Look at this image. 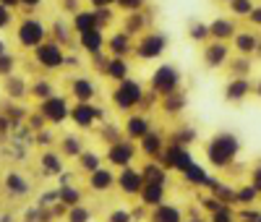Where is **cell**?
<instances>
[{"label":"cell","instance_id":"6da1fadb","mask_svg":"<svg viewBox=\"0 0 261 222\" xmlns=\"http://www.w3.org/2000/svg\"><path fill=\"white\" fill-rule=\"evenodd\" d=\"M241 139L230 131H220L206 141V160L212 167H220V170H227L230 165H235V157L241 152Z\"/></svg>","mask_w":261,"mask_h":222},{"label":"cell","instance_id":"7a4b0ae2","mask_svg":"<svg viewBox=\"0 0 261 222\" xmlns=\"http://www.w3.org/2000/svg\"><path fill=\"white\" fill-rule=\"evenodd\" d=\"M144 84L139 79H123V81H115L113 86V92H110V105L118 110V113L128 115V113H134V110H139L141 105V97H144Z\"/></svg>","mask_w":261,"mask_h":222},{"label":"cell","instance_id":"3957f363","mask_svg":"<svg viewBox=\"0 0 261 222\" xmlns=\"http://www.w3.org/2000/svg\"><path fill=\"white\" fill-rule=\"evenodd\" d=\"M167 44H170V39H167L165 32L151 29V32L139 34V39H134V53L130 55H134L136 60H141V63L160 60L165 55V50H167Z\"/></svg>","mask_w":261,"mask_h":222},{"label":"cell","instance_id":"277c9868","mask_svg":"<svg viewBox=\"0 0 261 222\" xmlns=\"http://www.w3.org/2000/svg\"><path fill=\"white\" fill-rule=\"evenodd\" d=\"M180 84H183V73H180L178 65H172V63H160L157 68L151 71V76H149V89L157 97L178 92Z\"/></svg>","mask_w":261,"mask_h":222},{"label":"cell","instance_id":"5b68a950","mask_svg":"<svg viewBox=\"0 0 261 222\" xmlns=\"http://www.w3.org/2000/svg\"><path fill=\"white\" fill-rule=\"evenodd\" d=\"M136 157H139V144L134 139H125V136L107 144V152H105V162L110 167H118V170L128 167V165H136Z\"/></svg>","mask_w":261,"mask_h":222},{"label":"cell","instance_id":"8992f818","mask_svg":"<svg viewBox=\"0 0 261 222\" xmlns=\"http://www.w3.org/2000/svg\"><path fill=\"white\" fill-rule=\"evenodd\" d=\"M68 120H73V126L81 131H89L105 120H110V118H105V110L97 102H71Z\"/></svg>","mask_w":261,"mask_h":222},{"label":"cell","instance_id":"52a82bcc","mask_svg":"<svg viewBox=\"0 0 261 222\" xmlns=\"http://www.w3.org/2000/svg\"><path fill=\"white\" fill-rule=\"evenodd\" d=\"M45 39H47V29H45V24H42L39 18L24 16V18L18 21V27H16V42H18L24 50L39 47Z\"/></svg>","mask_w":261,"mask_h":222},{"label":"cell","instance_id":"ba28073f","mask_svg":"<svg viewBox=\"0 0 261 222\" xmlns=\"http://www.w3.org/2000/svg\"><path fill=\"white\" fill-rule=\"evenodd\" d=\"M65 53L68 50H65L60 42L47 37L39 47H34V60H37L39 68H45V71H60L65 65Z\"/></svg>","mask_w":261,"mask_h":222},{"label":"cell","instance_id":"9c48e42d","mask_svg":"<svg viewBox=\"0 0 261 222\" xmlns=\"http://www.w3.org/2000/svg\"><path fill=\"white\" fill-rule=\"evenodd\" d=\"M39 113L47 120V126H60L68 120L71 113V97L68 94H50L47 100L39 102Z\"/></svg>","mask_w":261,"mask_h":222},{"label":"cell","instance_id":"30bf717a","mask_svg":"<svg viewBox=\"0 0 261 222\" xmlns=\"http://www.w3.org/2000/svg\"><path fill=\"white\" fill-rule=\"evenodd\" d=\"M144 175H141V167L136 165H128V167H120V172L115 175V186L125 193V196H139V191L144 188Z\"/></svg>","mask_w":261,"mask_h":222},{"label":"cell","instance_id":"8fae6325","mask_svg":"<svg viewBox=\"0 0 261 222\" xmlns=\"http://www.w3.org/2000/svg\"><path fill=\"white\" fill-rule=\"evenodd\" d=\"M230 58H232V55H230V44H227V42H217V39H212V42L206 44L204 55H201L204 65H206V68H212V71L225 68Z\"/></svg>","mask_w":261,"mask_h":222},{"label":"cell","instance_id":"7c38bea8","mask_svg":"<svg viewBox=\"0 0 261 222\" xmlns=\"http://www.w3.org/2000/svg\"><path fill=\"white\" fill-rule=\"evenodd\" d=\"M123 136L125 139H134V141H139L144 133L151 128V115L149 113H139V110H134V113H128L125 115V120H123Z\"/></svg>","mask_w":261,"mask_h":222},{"label":"cell","instance_id":"4fadbf2b","mask_svg":"<svg viewBox=\"0 0 261 222\" xmlns=\"http://www.w3.org/2000/svg\"><path fill=\"white\" fill-rule=\"evenodd\" d=\"M165 146L167 144H165L162 131H154V126H151L144 136L139 139V154H144V157H149V160H157Z\"/></svg>","mask_w":261,"mask_h":222},{"label":"cell","instance_id":"5bb4252c","mask_svg":"<svg viewBox=\"0 0 261 222\" xmlns=\"http://www.w3.org/2000/svg\"><path fill=\"white\" fill-rule=\"evenodd\" d=\"M97 81L89 76H73L71 79V100L73 102H94L97 100Z\"/></svg>","mask_w":261,"mask_h":222},{"label":"cell","instance_id":"9a60e30c","mask_svg":"<svg viewBox=\"0 0 261 222\" xmlns=\"http://www.w3.org/2000/svg\"><path fill=\"white\" fill-rule=\"evenodd\" d=\"M251 92H253V81L248 76H230V81L225 86V100L232 102V105H238V102L248 100Z\"/></svg>","mask_w":261,"mask_h":222},{"label":"cell","instance_id":"2e32d148","mask_svg":"<svg viewBox=\"0 0 261 222\" xmlns=\"http://www.w3.org/2000/svg\"><path fill=\"white\" fill-rule=\"evenodd\" d=\"M105 42H107V34H105V29H89V32H81L79 34V47L86 53V55H94V53H102L105 50Z\"/></svg>","mask_w":261,"mask_h":222},{"label":"cell","instance_id":"e0dca14e","mask_svg":"<svg viewBox=\"0 0 261 222\" xmlns=\"http://www.w3.org/2000/svg\"><path fill=\"white\" fill-rule=\"evenodd\" d=\"M105 50L110 53V55H118V58H128L130 53H134V37L125 34V32L120 29V32H115V34L107 37Z\"/></svg>","mask_w":261,"mask_h":222},{"label":"cell","instance_id":"ac0fdd59","mask_svg":"<svg viewBox=\"0 0 261 222\" xmlns=\"http://www.w3.org/2000/svg\"><path fill=\"white\" fill-rule=\"evenodd\" d=\"M238 32V24L235 18H227V16H217L214 21H209V39H217V42H227L232 39Z\"/></svg>","mask_w":261,"mask_h":222},{"label":"cell","instance_id":"d6986e66","mask_svg":"<svg viewBox=\"0 0 261 222\" xmlns=\"http://www.w3.org/2000/svg\"><path fill=\"white\" fill-rule=\"evenodd\" d=\"M115 186V172H113V167L110 165H102V167H97V170H92L89 172V188L92 191H97V193H105V191H110Z\"/></svg>","mask_w":261,"mask_h":222},{"label":"cell","instance_id":"ffe728a7","mask_svg":"<svg viewBox=\"0 0 261 222\" xmlns=\"http://www.w3.org/2000/svg\"><path fill=\"white\" fill-rule=\"evenodd\" d=\"M102 76L110 79V81H123V79H128V76H130V63H128V58L110 55V58H107V65H105Z\"/></svg>","mask_w":261,"mask_h":222},{"label":"cell","instance_id":"44dd1931","mask_svg":"<svg viewBox=\"0 0 261 222\" xmlns=\"http://www.w3.org/2000/svg\"><path fill=\"white\" fill-rule=\"evenodd\" d=\"M97 27H99V24H97L94 8H79L76 13H71V29H73L76 34L89 32V29H97Z\"/></svg>","mask_w":261,"mask_h":222},{"label":"cell","instance_id":"7402d4cb","mask_svg":"<svg viewBox=\"0 0 261 222\" xmlns=\"http://www.w3.org/2000/svg\"><path fill=\"white\" fill-rule=\"evenodd\" d=\"M149 29V18L144 16V11H130V13H123V32L136 37V34H144Z\"/></svg>","mask_w":261,"mask_h":222},{"label":"cell","instance_id":"603a6c76","mask_svg":"<svg viewBox=\"0 0 261 222\" xmlns=\"http://www.w3.org/2000/svg\"><path fill=\"white\" fill-rule=\"evenodd\" d=\"M149 222H183V212H180V207H172V204L162 202L157 207H151Z\"/></svg>","mask_w":261,"mask_h":222},{"label":"cell","instance_id":"cb8c5ba5","mask_svg":"<svg viewBox=\"0 0 261 222\" xmlns=\"http://www.w3.org/2000/svg\"><path fill=\"white\" fill-rule=\"evenodd\" d=\"M141 175H144L146 183H162V186H167V170L157 160H146L141 165Z\"/></svg>","mask_w":261,"mask_h":222},{"label":"cell","instance_id":"d4e9b609","mask_svg":"<svg viewBox=\"0 0 261 222\" xmlns=\"http://www.w3.org/2000/svg\"><path fill=\"white\" fill-rule=\"evenodd\" d=\"M141 204L144 207H157L165 202V186L162 183H144V188L139 191Z\"/></svg>","mask_w":261,"mask_h":222},{"label":"cell","instance_id":"484cf974","mask_svg":"<svg viewBox=\"0 0 261 222\" xmlns=\"http://www.w3.org/2000/svg\"><path fill=\"white\" fill-rule=\"evenodd\" d=\"M81 152H84V139L79 136V133H68V136L60 139V154L65 160H71V157L76 160Z\"/></svg>","mask_w":261,"mask_h":222},{"label":"cell","instance_id":"4316f807","mask_svg":"<svg viewBox=\"0 0 261 222\" xmlns=\"http://www.w3.org/2000/svg\"><path fill=\"white\" fill-rule=\"evenodd\" d=\"M232 44H235V50L241 53V55H251L256 50V44H258V37L253 32H235Z\"/></svg>","mask_w":261,"mask_h":222},{"label":"cell","instance_id":"83f0119b","mask_svg":"<svg viewBox=\"0 0 261 222\" xmlns=\"http://www.w3.org/2000/svg\"><path fill=\"white\" fill-rule=\"evenodd\" d=\"M160 107L165 110L167 115H175V113H180V110L186 107V94L180 92H172V94H165V97H160Z\"/></svg>","mask_w":261,"mask_h":222},{"label":"cell","instance_id":"f1b7e54d","mask_svg":"<svg viewBox=\"0 0 261 222\" xmlns=\"http://www.w3.org/2000/svg\"><path fill=\"white\" fill-rule=\"evenodd\" d=\"M76 160H79V167H81L86 175H89L92 170H97V167H102V162H105L102 154H99V152H92V149H84Z\"/></svg>","mask_w":261,"mask_h":222},{"label":"cell","instance_id":"f546056e","mask_svg":"<svg viewBox=\"0 0 261 222\" xmlns=\"http://www.w3.org/2000/svg\"><path fill=\"white\" fill-rule=\"evenodd\" d=\"M42 167H45L47 172H53V175H60L65 170V157L60 152H45L42 154Z\"/></svg>","mask_w":261,"mask_h":222},{"label":"cell","instance_id":"4dcf8cb0","mask_svg":"<svg viewBox=\"0 0 261 222\" xmlns=\"http://www.w3.org/2000/svg\"><path fill=\"white\" fill-rule=\"evenodd\" d=\"M29 94H32V100H47L50 94H55V86H53V81L50 79H39V81H32L29 84Z\"/></svg>","mask_w":261,"mask_h":222},{"label":"cell","instance_id":"1f68e13d","mask_svg":"<svg viewBox=\"0 0 261 222\" xmlns=\"http://www.w3.org/2000/svg\"><path fill=\"white\" fill-rule=\"evenodd\" d=\"M183 178H186V183H191V186H206V181H209L206 170H204L199 162L188 165V167L183 170Z\"/></svg>","mask_w":261,"mask_h":222},{"label":"cell","instance_id":"d6a6232c","mask_svg":"<svg viewBox=\"0 0 261 222\" xmlns=\"http://www.w3.org/2000/svg\"><path fill=\"white\" fill-rule=\"evenodd\" d=\"M258 199V193L251 188V183H246V186H241V188H235V196H232V202L235 204H241V207H248V204H253Z\"/></svg>","mask_w":261,"mask_h":222},{"label":"cell","instance_id":"836d02e7","mask_svg":"<svg viewBox=\"0 0 261 222\" xmlns=\"http://www.w3.org/2000/svg\"><path fill=\"white\" fill-rule=\"evenodd\" d=\"M58 199H60L63 204H68V207H76V204H81V191L68 183V186H63V188L58 191Z\"/></svg>","mask_w":261,"mask_h":222},{"label":"cell","instance_id":"e575fe53","mask_svg":"<svg viewBox=\"0 0 261 222\" xmlns=\"http://www.w3.org/2000/svg\"><path fill=\"white\" fill-rule=\"evenodd\" d=\"M188 39L191 42H209V24L193 21V24L188 27Z\"/></svg>","mask_w":261,"mask_h":222},{"label":"cell","instance_id":"d590c367","mask_svg":"<svg viewBox=\"0 0 261 222\" xmlns=\"http://www.w3.org/2000/svg\"><path fill=\"white\" fill-rule=\"evenodd\" d=\"M253 6H256L253 0H230V3H227V8H230V13H232L235 18H246Z\"/></svg>","mask_w":261,"mask_h":222},{"label":"cell","instance_id":"8d00e7d4","mask_svg":"<svg viewBox=\"0 0 261 222\" xmlns=\"http://www.w3.org/2000/svg\"><path fill=\"white\" fill-rule=\"evenodd\" d=\"M115 6H118V11L130 13V11H144L146 0H115Z\"/></svg>","mask_w":261,"mask_h":222},{"label":"cell","instance_id":"74e56055","mask_svg":"<svg viewBox=\"0 0 261 222\" xmlns=\"http://www.w3.org/2000/svg\"><path fill=\"white\" fill-rule=\"evenodd\" d=\"M212 222H235V214L230 212L227 204H222L220 209H214V212H212Z\"/></svg>","mask_w":261,"mask_h":222},{"label":"cell","instance_id":"f35d334b","mask_svg":"<svg viewBox=\"0 0 261 222\" xmlns=\"http://www.w3.org/2000/svg\"><path fill=\"white\" fill-rule=\"evenodd\" d=\"M68 222H89V209H86V207H81V204L71 207Z\"/></svg>","mask_w":261,"mask_h":222},{"label":"cell","instance_id":"ab89813d","mask_svg":"<svg viewBox=\"0 0 261 222\" xmlns=\"http://www.w3.org/2000/svg\"><path fill=\"white\" fill-rule=\"evenodd\" d=\"M13 65H16L13 55L11 53H3V55H0V76H11L13 73Z\"/></svg>","mask_w":261,"mask_h":222},{"label":"cell","instance_id":"60d3db41","mask_svg":"<svg viewBox=\"0 0 261 222\" xmlns=\"http://www.w3.org/2000/svg\"><path fill=\"white\" fill-rule=\"evenodd\" d=\"M11 24H13V11L0 3V29H8Z\"/></svg>","mask_w":261,"mask_h":222},{"label":"cell","instance_id":"b9f144b4","mask_svg":"<svg viewBox=\"0 0 261 222\" xmlns=\"http://www.w3.org/2000/svg\"><path fill=\"white\" fill-rule=\"evenodd\" d=\"M248 183H251V188L256 191V193H261V162L251 170V178H248Z\"/></svg>","mask_w":261,"mask_h":222},{"label":"cell","instance_id":"7bdbcfd3","mask_svg":"<svg viewBox=\"0 0 261 222\" xmlns=\"http://www.w3.org/2000/svg\"><path fill=\"white\" fill-rule=\"evenodd\" d=\"M134 217H130V212L128 209H115V212H110V217H107V222H130Z\"/></svg>","mask_w":261,"mask_h":222},{"label":"cell","instance_id":"ee69618b","mask_svg":"<svg viewBox=\"0 0 261 222\" xmlns=\"http://www.w3.org/2000/svg\"><path fill=\"white\" fill-rule=\"evenodd\" d=\"M246 18L251 21V24H253L256 29H261V6H253V8H251V13H248Z\"/></svg>","mask_w":261,"mask_h":222},{"label":"cell","instance_id":"f6af8a7d","mask_svg":"<svg viewBox=\"0 0 261 222\" xmlns=\"http://www.w3.org/2000/svg\"><path fill=\"white\" fill-rule=\"evenodd\" d=\"M8 188H16V191H27L24 178H18V175H8Z\"/></svg>","mask_w":261,"mask_h":222},{"label":"cell","instance_id":"bcb514c9","mask_svg":"<svg viewBox=\"0 0 261 222\" xmlns=\"http://www.w3.org/2000/svg\"><path fill=\"white\" fill-rule=\"evenodd\" d=\"M42 6V0H18V8H29V11H34V8H39Z\"/></svg>","mask_w":261,"mask_h":222},{"label":"cell","instance_id":"7dc6e473","mask_svg":"<svg viewBox=\"0 0 261 222\" xmlns=\"http://www.w3.org/2000/svg\"><path fill=\"white\" fill-rule=\"evenodd\" d=\"M79 6H81V0H63V8L68 11V13H76Z\"/></svg>","mask_w":261,"mask_h":222},{"label":"cell","instance_id":"c3c4849f","mask_svg":"<svg viewBox=\"0 0 261 222\" xmlns=\"http://www.w3.org/2000/svg\"><path fill=\"white\" fill-rule=\"evenodd\" d=\"M92 8H107V6H115V0H86Z\"/></svg>","mask_w":261,"mask_h":222},{"label":"cell","instance_id":"681fc988","mask_svg":"<svg viewBox=\"0 0 261 222\" xmlns=\"http://www.w3.org/2000/svg\"><path fill=\"white\" fill-rule=\"evenodd\" d=\"M0 3H3L6 8H11V11H16V8H18V0H0Z\"/></svg>","mask_w":261,"mask_h":222},{"label":"cell","instance_id":"f907efd6","mask_svg":"<svg viewBox=\"0 0 261 222\" xmlns=\"http://www.w3.org/2000/svg\"><path fill=\"white\" fill-rule=\"evenodd\" d=\"M253 89H256V94H258V100H261V79L256 81V86H253Z\"/></svg>","mask_w":261,"mask_h":222},{"label":"cell","instance_id":"816d5d0a","mask_svg":"<svg viewBox=\"0 0 261 222\" xmlns=\"http://www.w3.org/2000/svg\"><path fill=\"white\" fill-rule=\"evenodd\" d=\"M3 53H8V47H6V42L0 39V55H3Z\"/></svg>","mask_w":261,"mask_h":222},{"label":"cell","instance_id":"f5cc1de1","mask_svg":"<svg viewBox=\"0 0 261 222\" xmlns=\"http://www.w3.org/2000/svg\"><path fill=\"white\" fill-rule=\"evenodd\" d=\"M222 3H230V0H222Z\"/></svg>","mask_w":261,"mask_h":222}]
</instances>
